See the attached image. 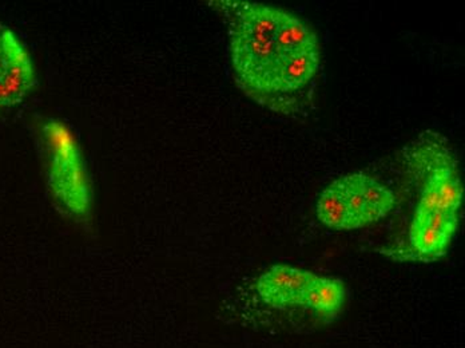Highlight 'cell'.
<instances>
[{
	"instance_id": "5b68a950",
	"label": "cell",
	"mask_w": 465,
	"mask_h": 348,
	"mask_svg": "<svg viewBox=\"0 0 465 348\" xmlns=\"http://www.w3.org/2000/svg\"><path fill=\"white\" fill-rule=\"evenodd\" d=\"M319 274L288 264L272 265L257 279L260 298L277 310L302 305L306 293Z\"/></svg>"
},
{
	"instance_id": "6da1fadb",
	"label": "cell",
	"mask_w": 465,
	"mask_h": 348,
	"mask_svg": "<svg viewBox=\"0 0 465 348\" xmlns=\"http://www.w3.org/2000/svg\"><path fill=\"white\" fill-rule=\"evenodd\" d=\"M228 25L235 84L261 106L291 117L313 104L322 46L299 16L261 3L213 2Z\"/></svg>"
},
{
	"instance_id": "3957f363",
	"label": "cell",
	"mask_w": 465,
	"mask_h": 348,
	"mask_svg": "<svg viewBox=\"0 0 465 348\" xmlns=\"http://www.w3.org/2000/svg\"><path fill=\"white\" fill-rule=\"evenodd\" d=\"M396 205V196L373 175L357 172L329 184L317 200V217L337 231H353L385 219Z\"/></svg>"
},
{
	"instance_id": "277c9868",
	"label": "cell",
	"mask_w": 465,
	"mask_h": 348,
	"mask_svg": "<svg viewBox=\"0 0 465 348\" xmlns=\"http://www.w3.org/2000/svg\"><path fill=\"white\" fill-rule=\"evenodd\" d=\"M36 84L30 54L16 34L0 21V113L21 104Z\"/></svg>"
},
{
	"instance_id": "8992f818",
	"label": "cell",
	"mask_w": 465,
	"mask_h": 348,
	"mask_svg": "<svg viewBox=\"0 0 465 348\" xmlns=\"http://www.w3.org/2000/svg\"><path fill=\"white\" fill-rule=\"evenodd\" d=\"M459 225V214H436L428 219L411 223L410 254L407 259L430 260L439 259L450 247V240Z\"/></svg>"
},
{
	"instance_id": "7a4b0ae2",
	"label": "cell",
	"mask_w": 465,
	"mask_h": 348,
	"mask_svg": "<svg viewBox=\"0 0 465 348\" xmlns=\"http://www.w3.org/2000/svg\"><path fill=\"white\" fill-rule=\"evenodd\" d=\"M41 143L51 197L74 219H89L93 188L75 133L58 118H46L41 124Z\"/></svg>"
},
{
	"instance_id": "52a82bcc",
	"label": "cell",
	"mask_w": 465,
	"mask_h": 348,
	"mask_svg": "<svg viewBox=\"0 0 465 348\" xmlns=\"http://www.w3.org/2000/svg\"><path fill=\"white\" fill-rule=\"evenodd\" d=\"M344 300L345 287L341 280L317 276L306 293L302 305L328 318H333L341 310Z\"/></svg>"
}]
</instances>
